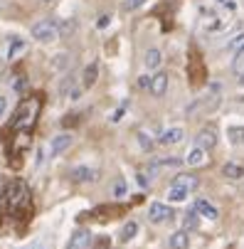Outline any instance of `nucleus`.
Segmentation results:
<instances>
[{
	"label": "nucleus",
	"instance_id": "obj_39",
	"mask_svg": "<svg viewBox=\"0 0 244 249\" xmlns=\"http://www.w3.org/2000/svg\"><path fill=\"white\" fill-rule=\"evenodd\" d=\"M45 3H50V0H45Z\"/></svg>",
	"mask_w": 244,
	"mask_h": 249
},
{
	"label": "nucleus",
	"instance_id": "obj_19",
	"mask_svg": "<svg viewBox=\"0 0 244 249\" xmlns=\"http://www.w3.org/2000/svg\"><path fill=\"white\" fill-rule=\"evenodd\" d=\"M227 138L232 146H242L244 143V126H229L227 128Z\"/></svg>",
	"mask_w": 244,
	"mask_h": 249
},
{
	"label": "nucleus",
	"instance_id": "obj_24",
	"mask_svg": "<svg viewBox=\"0 0 244 249\" xmlns=\"http://www.w3.org/2000/svg\"><path fill=\"white\" fill-rule=\"evenodd\" d=\"M136 138H138V146H141L146 153H151V151H153V146H156V143L151 141V136H148L146 131H138V136H136Z\"/></svg>",
	"mask_w": 244,
	"mask_h": 249
},
{
	"label": "nucleus",
	"instance_id": "obj_8",
	"mask_svg": "<svg viewBox=\"0 0 244 249\" xmlns=\"http://www.w3.org/2000/svg\"><path fill=\"white\" fill-rule=\"evenodd\" d=\"M148 89H151L153 96H163V94L168 91V74H165V72H156V74L151 77Z\"/></svg>",
	"mask_w": 244,
	"mask_h": 249
},
{
	"label": "nucleus",
	"instance_id": "obj_28",
	"mask_svg": "<svg viewBox=\"0 0 244 249\" xmlns=\"http://www.w3.org/2000/svg\"><path fill=\"white\" fill-rule=\"evenodd\" d=\"M126 180H123V178H119V180H116V185H114V197H126Z\"/></svg>",
	"mask_w": 244,
	"mask_h": 249
},
{
	"label": "nucleus",
	"instance_id": "obj_17",
	"mask_svg": "<svg viewBox=\"0 0 244 249\" xmlns=\"http://www.w3.org/2000/svg\"><path fill=\"white\" fill-rule=\"evenodd\" d=\"M197 227H200V215H197L195 207H192V210H188L185 215H183V230L185 232H195Z\"/></svg>",
	"mask_w": 244,
	"mask_h": 249
},
{
	"label": "nucleus",
	"instance_id": "obj_32",
	"mask_svg": "<svg viewBox=\"0 0 244 249\" xmlns=\"http://www.w3.org/2000/svg\"><path fill=\"white\" fill-rule=\"evenodd\" d=\"M239 47H244V32H242V35H237L234 42L229 45V50H239Z\"/></svg>",
	"mask_w": 244,
	"mask_h": 249
},
{
	"label": "nucleus",
	"instance_id": "obj_21",
	"mask_svg": "<svg viewBox=\"0 0 244 249\" xmlns=\"http://www.w3.org/2000/svg\"><path fill=\"white\" fill-rule=\"evenodd\" d=\"M188 190L185 188H180V185H170V190H168V200L170 202H183V200H188Z\"/></svg>",
	"mask_w": 244,
	"mask_h": 249
},
{
	"label": "nucleus",
	"instance_id": "obj_20",
	"mask_svg": "<svg viewBox=\"0 0 244 249\" xmlns=\"http://www.w3.org/2000/svg\"><path fill=\"white\" fill-rule=\"evenodd\" d=\"M222 175L229 178V180H239V178H244V168L237 165V163H227V165L222 168Z\"/></svg>",
	"mask_w": 244,
	"mask_h": 249
},
{
	"label": "nucleus",
	"instance_id": "obj_10",
	"mask_svg": "<svg viewBox=\"0 0 244 249\" xmlns=\"http://www.w3.org/2000/svg\"><path fill=\"white\" fill-rule=\"evenodd\" d=\"M99 79V62H91L84 67V74H82V87L84 89H91Z\"/></svg>",
	"mask_w": 244,
	"mask_h": 249
},
{
	"label": "nucleus",
	"instance_id": "obj_12",
	"mask_svg": "<svg viewBox=\"0 0 244 249\" xmlns=\"http://www.w3.org/2000/svg\"><path fill=\"white\" fill-rule=\"evenodd\" d=\"M195 212H197L200 217H207V220H217V217H220L217 207H215V205H210L207 200H197V202H195Z\"/></svg>",
	"mask_w": 244,
	"mask_h": 249
},
{
	"label": "nucleus",
	"instance_id": "obj_5",
	"mask_svg": "<svg viewBox=\"0 0 244 249\" xmlns=\"http://www.w3.org/2000/svg\"><path fill=\"white\" fill-rule=\"evenodd\" d=\"M69 178H72L74 183H94L99 178V170L91 168V165H77L69 170Z\"/></svg>",
	"mask_w": 244,
	"mask_h": 249
},
{
	"label": "nucleus",
	"instance_id": "obj_2",
	"mask_svg": "<svg viewBox=\"0 0 244 249\" xmlns=\"http://www.w3.org/2000/svg\"><path fill=\"white\" fill-rule=\"evenodd\" d=\"M30 35H32V40H37L42 45H52L57 40V22L54 20H40L30 27Z\"/></svg>",
	"mask_w": 244,
	"mask_h": 249
},
{
	"label": "nucleus",
	"instance_id": "obj_9",
	"mask_svg": "<svg viewBox=\"0 0 244 249\" xmlns=\"http://www.w3.org/2000/svg\"><path fill=\"white\" fill-rule=\"evenodd\" d=\"M173 185H180V188H185L188 193H192V190L200 188V180H197L195 175H190V173H180V175L173 178Z\"/></svg>",
	"mask_w": 244,
	"mask_h": 249
},
{
	"label": "nucleus",
	"instance_id": "obj_13",
	"mask_svg": "<svg viewBox=\"0 0 244 249\" xmlns=\"http://www.w3.org/2000/svg\"><path fill=\"white\" fill-rule=\"evenodd\" d=\"M89 239H91L89 230H77V232L72 234V239H69V247H67V249H87Z\"/></svg>",
	"mask_w": 244,
	"mask_h": 249
},
{
	"label": "nucleus",
	"instance_id": "obj_16",
	"mask_svg": "<svg viewBox=\"0 0 244 249\" xmlns=\"http://www.w3.org/2000/svg\"><path fill=\"white\" fill-rule=\"evenodd\" d=\"M185 163H188V165H192V168H197V165H205V163H207V151H202L200 146H195V148L188 153Z\"/></svg>",
	"mask_w": 244,
	"mask_h": 249
},
{
	"label": "nucleus",
	"instance_id": "obj_37",
	"mask_svg": "<svg viewBox=\"0 0 244 249\" xmlns=\"http://www.w3.org/2000/svg\"><path fill=\"white\" fill-rule=\"evenodd\" d=\"M121 116H123V109H119V111L114 114V121H121Z\"/></svg>",
	"mask_w": 244,
	"mask_h": 249
},
{
	"label": "nucleus",
	"instance_id": "obj_3",
	"mask_svg": "<svg viewBox=\"0 0 244 249\" xmlns=\"http://www.w3.org/2000/svg\"><path fill=\"white\" fill-rule=\"evenodd\" d=\"M173 217H175V212H173V207L165 205V202H153V205L148 207V220H151L153 225H163V222H168V220H173Z\"/></svg>",
	"mask_w": 244,
	"mask_h": 249
},
{
	"label": "nucleus",
	"instance_id": "obj_4",
	"mask_svg": "<svg viewBox=\"0 0 244 249\" xmlns=\"http://www.w3.org/2000/svg\"><path fill=\"white\" fill-rule=\"evenodd\" d=\"M197 146H200L202 151L210 153V151L217 146V128H215V126H205V128H200V131H197Z\"/></svg>",
	"mask_w": 244,
	"mask_h": 249
},
{
	"label": "nucleus",
	"instance_id": "obj_6",
	"mask_svg": "<svg viewBox=\"0 0 244 249\" xmlns=\"http://www.w3.org/2000/svg\"><path fill=\"white\" fill-rule=\"evenodd\" d=\"M72 143H74V136H72V133H59V136H54L52 143H50V156H52V158L62 156Z\"/></svg>",
	"mask_w": 244,
	"mask_h": 249
},
{
	"label": "nucleus",
	"instance_id": "obj_30",
	"mask_svg": "<svg viewBox=\"0 0 244 249\" xmlns=\"http://www.w3.org/2000/svg\"><path fill=\"white\" fill-rule=\"evenodd\" d=\"M183 160L180 158H163V160H156V165H168V168H173V165H180Z\"/></svg>",
	"mask_w": 244,
	"mask_h": 249
},
{
	"label": "nucleus",
	"instance_id": "obj_25",
	"mask_svg": "<svg viewBox=\"0 0 244 249\" xmlns=\"http://www.w3.org/2000/svg\"><path fill=\"white\" fill-rule=\"evenodd\" d=\"M136 232H138V225L136 222H126L123 230H121V242H131L136 237Z\"/></svg>",
	"mask_w": 244,
	"mask_h": 249
},
{
	"label": "nucleus",
	"instance_id": "obj_31",
	"mask_svg": "<svg viewBox=\"0 0 244 249\" xmlns=\"http://www.w3.org/2000/svg\"><path fill=\"white\" fill-rule=\"evenodd\" d=\"M148 84H151V77H146V74H141V77H138V82H136L138 89H148Z\"/></svg>",
	"mask_w": 244,
	"mask_h": 249
},
{
	"label": "nucleus",
	"instance_id": "obj_11",
	"mask_svg": "<svg viewBox=\"0 0 244 249\" xmlns=\"http://www.w3.org/2000/svg\"><path fill=\"white\" fill-rule=\"evenodd\" d=\"M77 27H79V22H77L74 18L59 20V22H57V37H72V35L77 32Z\"/></svg>",
	"mask_w": 244,
	"mask_h": 249
},
{
	"label": "nucleus",
	"instance_id": "obj_18",
	"mask_svg": "<svg viewBox=\"0 0 244 249\" xmlns=\"http://www.w3.org/2000/svg\"><path fill=\"white\" fill-rule=\"evenodd\" d=\"M160 62H163V54H160V50H148L146 52V57H143V64L148 67V69H158L160 67Z\"/></svg>",
	"mask_w": 244,
	"mask_h": 249
},
{
	"label": "nucleus",
	"instance_id": "obj_22",
	"mask_svg": "<svg viewBox=\"0 0 244 249\" xmlns=\"http://www.w3.org/2000/svg\"><path fill=\"white\" fill-rule=\"evenodd\" d=\"M69 62H72V59H69V54L67 52H59V54L52 57V69H54V72H62V69L69 67Z\"/></svg>",
	"mask_w": 244,
	"mask_h": 249
},
{
	"label": "nucleus",
	"instance_id": "obj_14",
	"mask_svg": "<svg viewBox=\"0 0 244 249\" xmlns=\"http://www.w3.org/2000/svg\"><path fill=\"white\" fill-rule=\"evenodd\" d=\"M190 247V237L185 230H178L170 234V249H188Z\"/></svg>",
	"mask_w": 244,
	"mask_h": 249
},
{
	"label": "nucleus",
	"instance_id": "obj_35",
	"mask_svg": "<svg viewBox=\"0 0 244 249\" xmlns=\"http://www.w3.org/2000/svg\"><path fill=\"white\" fill-rule=\"evenodd\" d=\"M143 3H146V0H126V8L128 10H136V8H141Z\"/></svg>",
	"mask_w": 244,
	"mask_h": 249
},
{
	"label": "nucleus",
	"instance_id": "obj_7",
	"mask_svg": "<svg viewBox=\"0 0 244 249\" xmlns=\"http://www.w3.org/2000/svg\"><path fill=\"white\" fill-rule=\"evenodd\" d=\"M183 136H185V131L183 128H168V131H163L160 133V138H158V143L160 146H178L180 141H183Z\"/></svg>",
	"mask_w": 244,
	"mask_h": 249
},
{
	"label": "nucleus",
	"instance_id": "obj_38",
	"mask_svg": "<svg viewBox=\"0 0 244 249\" xmlns=\"http://www.w3.org/2000/svg\"><path fill=\"white\" fill-rule=\"evenodd\" d=\"M239 82H242V87H244V72H242V79H239Z\"/></svg>",
	"mask_w": 244,
	"mask_h": 249
},
{
	"label": "nucleus",
	"instance_id": "obj_29",
	"mask_svg": "<svg viewBox=\"0 0 244 249\" xmlns=\"http://www.w3.org/2000/svg\"><path fill=\"white\" fill-rule=\"evenodd\" d=\"M72 84H74V77H72V74L64 77V79H62V84H59V94H67L69 89H72Z\"/></svg>",
	"mask_w": 244,
	"mask_h": 249
},
{
	"label": "nucleus",
	"instance_id": "obj_33",
	"mask_svg": "<svg viewBox=\"0 0 244 249\" xmlns=\"http://www.w3.org/2000/svg\"><path fill=\"white\" fill-rule=\"evenodd\" d=\"M109 22H111V15H101V18L96 20V27H99V30H104V27H106Z\"/></svg>",
	"mask_w": 244,
	"mask_h": 249
},
{
	"label": "nucleus",
	"instance_id": "obj_15",
	"mask_svg": "<svg viewBox=\"0 0 244 249\" xmlns=\"http://www.w3.org/2000/svg\"><path fill=\"white\" fill-rule=\"evenodd\" d=\"M27 50V40L22 37H10V47H8V59H17L22 52Z\"/></svg>",
	"mask_w": 244,
	"mask_h": 249
},
{
	"label": "nucleus",
	"instance_id": "obj_27",
	"mask_svg": "<svg viewBox=\"0 0 244 249\" xmlns=\"http://www.w3.org/2000/svg\"><path fill=\"white\" fill-rule=\"evenodd\" d=\"M136 180H138V185H141V188H151V173L148 170H138Z\"/></svg>",
	"mask_w": 244,
	"mask_h": 249
},
{
	"label": "nucleus",
	"instance_id": "obj_36",
	"mask_svg": "<svg viewBox=\"0 0 244 249\" xmlns=\"http://www.w3.org/2000/svg\"><path fill=\"white\" fill-rule=\"evenodd\" d=\"M82 91H84V87H74L72 91H69V99H72V101H77V99L82 96Z\"/></svg>",
	"mask_w": 244,
	"mask_h": 249
},
{
	"label": "nucleus",
	"instance_id": "obj_34",
	"mask_svg": "<svg viewBox=\"0 0 244 249\" xmlns=\"http://www.w3.org/2000/svg\"><path fill=\"white\" fill-rule=\"evenodd\" d=\"M5 111H8V96H3V94H0V119L5 116Z\"/></svg>",
	"mask_w": 244,
	"mask_h": 249
},
{
	"label": "nucleus",
	"instance_id": "obj_26",
	"mask_svg": "<svg viewBox=\"0 0 244 249\" xmlns=\"http://www.w3.org/2000/svg\"><path fill=\"white\" fill-rule=\"evenodd\" d=\"M232 69L237 74H242L244 72V47H239L237 50V57H234V62H232Z\"/></svg>",
	"mask_w": 244,
	"mask_h": 249
},
{
	"label": "nucleus",
	"instance_id": "obj_23",
	"mask_svg": "<svg viewBox=\"0 0 244 249\" xmlns=\"http://www.w3.org/2000/svg\"><path fill=\"white\" fill-rule=\"evenodd\" d=\"M13 91L20 94V96L27 94V77H25V74H15V77H13Z\"/></svg>",
	"mask_w": 244,
	"mask_h": 249
},
{
	"label": "nucleus",
	"instance_id": "obj_1",
	"mask_svg": "<svg viewBox=\"0 0 244 249\" xmlns=\"http://www.w3.org/2000/svg\"><path fill=\"white\" fill-rule=\"evenodd\" d=\"M40 106H42V96H30V99H25V101L17 106V111H15V124H13V126L30 131V128L35 126V119H37Z\"/></svg>",
	"mask_w": 244,
	"mask_h": 249
}]
</instances>
